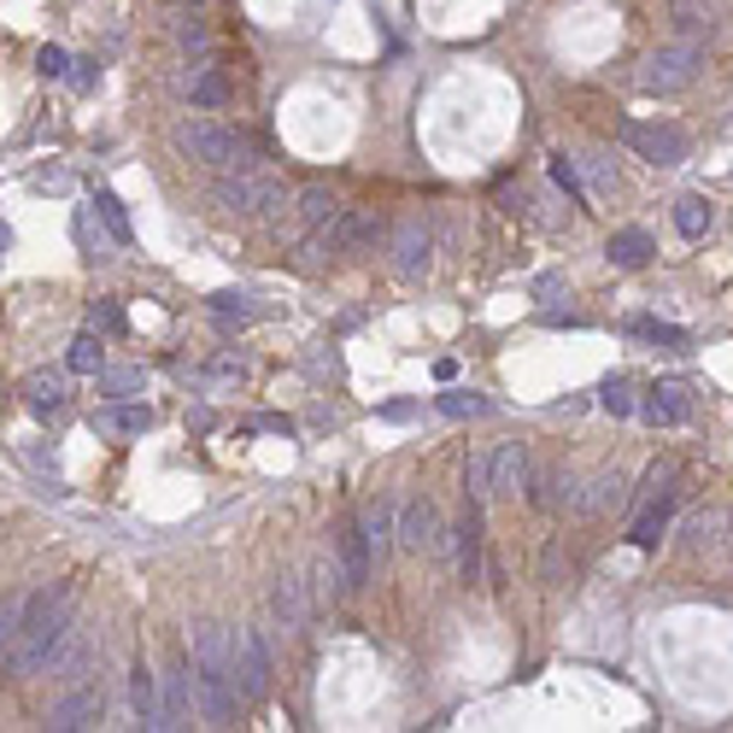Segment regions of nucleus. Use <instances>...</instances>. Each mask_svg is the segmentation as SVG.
Returning <instances> with one entry per match:
<instances>
[{"instance_id":"nucleus-1","label":"nucleus","mask_w":733,"mask_h":733,"mask_svg":"<svg viewBox=\"0 0 733 733\" xmlns=\"http://www.w3.org/2000/svg\"><path fill=\"white\" fill-rule=\"evenodd\" d=\"M71 628H77V587H71V581L30 593V599H24V622H18V634H12V645H7L12 681H24V675H35V669H48L53 651L65 645Z\"/></svg>"},{"instance_id":"nucleus-2","label":"nucleus","mask_w":733,"mask_h":733,"mask_svg":"<svg viewBox=\"0 0 733 733\" xmlns=\"http://www.w3.org/2000/svg\"><path fill=\"white\" fill-rule=\"evenodd\" d=\"M217 206L235 217H264V212L288 206V182L271 171H235L230 182H217Z\"/></svg>"},{"instance_id":"nucleus-3","label":"nucleus","mask_w":733,"mask_h":733,"mask_svg":"<svg viewBox=\"0 0 733 733\" xmlns=\"http://www.w3.org/2000/svg\"><path fill=\"white\" fill-rule=\"evenodd\" d=\"M230 675L247 704H258L271 692V651H264L258 628H230Z\"/></svg>"},{"instance_id":"nucleus-4","label":"nucleus","mask_w":733,"mask_h":733,"mask_svg":"<svg viewBox=\"0 0 733 733\" xmlns=\"http://www.w3.org/2000/svg\"><path fill=\"white\" fill-rule=\"evenodd\" d=\"M699 71H704V53L692 48V42H675V48H658L645 59V71H640V89L645 94H681L699 83Z\"/></svg>"},{"instance_id":"nucleus-5","label":"nucleus","mask_w":733,"mask_h":733,"mask_svg":"<svg viewBox=\"0 0 733 733\" xmlns=\"http://www.w3.org/2000/svg\"><path fill=\"white\" fill-rule=\"evenodd\" d=\"M176 147L200 159V165H212V171H230L241 165V153H247V141H241L235 130H223V124H206V118H194V124H182L176 130Z\"/></svg>"},{"instance_id":"nucleus-6","label":"nucleus","mask_w":733,"mask_h":733,"mask_svg":"<svg viewBox=\"0 0 733 733\" xmlns=\"http://www.w3.org/2000/svg\"><path fill=\"white\" fill-rule=\"evenodd\" d=\"M100 716H106V699H100V681H77L65 699H59L53 710H48V727L53 733H83V727H94Z\"/></svg>"},{"instance_id":"nucleus-7","label":"nucleus","mask_w":733,"mask_h":733,"mask_svg":"<svg viewBox=\"0 0 733 733\" xmlns=\"http://www.w3.org/2000/svg\"><path fill=\"white\" fill-rule=\"evenodd\" d=\"M622 141L651 165H681L686 159V130L675 124H622Z\"/></svg>"},{"instance_id":"nucleus-8","label":"nucleus","mask_w":733,"mask_h":733,"mask_svg":"<svg viewBox=\"0 0 733 733\" xmlns=\"http://www.w3.org/2000/svg\"><path fill=\"white\" fill-rule=\"evenodd\" d=\"M429 258H435L429 217H399V230H394V271L399 276H423V271H429Z\"/></svg>"},{"instance_id":"nucleus-9","label":"nucleus","mask_w":733,"mask_h":733,"mask_svg":"<svg viewBox=\"0 0 733 733\" xmlns=\"http://www.w3.org/2000/svg\"><path fill=\"white\" fill-rule=\"evenodd\" d=\"M394 535H399L405 552H440V517H435V505L429 499H411Z\"/></svg>"},{"instance_id":"nucleus-10","label":"nucleus","mask_w":733,"mask_h":733,"mask_svg":"<svg viewBox=\"0 0 733 733\" xmlns=\"http://www.w3.org/2000/svg\"><path fill=\"white\" fill-rule=\"evenodd\" d=\"M522 476H528V452L517 440H505L499 452L487 458V499H511L522 487Z\"/></svg>"},{"instance_id":"nucleus-11","label":"nucleus","mask_w":733,"mask_h":733,"mask_svg":"<svg viewBox=\"0 0 733 733\" xmlns=\"http://www.w3.org/2000/svg\"><path fill=\"white\" fill-rule=\"evenodd\" d=\"M645 423H658V429H675V423L692 417V394H686V381H658V388L645 394Z\"/></svg>"},{"instance_id":"nucleus-12","label":"nucleus","mask_w":733,"mask_h":733,"mask_svg":"<svg viewBox=\"0 0 733 733\" xmlns=\"http://www.w3.org/2000/svg\"><path fill=\"white\" fill-rule=\"evenodd\" d=\"M159 699H165V727H189V710L200 704V686H194V663L189 658L171 669V686L159 692Z\"/></svg>"},{"instance_id":"nucleus-13","label":"nucleus","mask_w":733,"mask_h":733,"mask_svg":"<svg viewBox=\"0 0 733 733\" xmlns=\"http://www.w3.org/2000/svg\"><path fill=\"white\" fill-rule=\"evenodd\" d=\"M130 704H135V716H141V727H165V699H159V675L147 663H135L130 669Z\"/></svg>"},{"instance_id":"nucleus-14","label":"nucleus","mask_w":733,"mask_h":733,"mask_svg":"<svg viewBox=\"0 0 733 733\" xmlns=\"http://www.w3.org/2000/svg\"><path fill=\"white\" fill-rule=\"evenodd\" d=\"M651 253H658V247H651V235H645V230H617V235L604 241L610 271H645Z\"/></svg>"},{"instance_id":"nucleus-15","label":"nucleus","mask_w":733,"mask_h":733,"mask_svg":"<svg viewBox=\"0 0 733 733\" xmlns=\"http://www.w3.org/2000/svg\"><path fill=\"white\" fill-rule=\"evenodd\" d=\"M147 423H153L147 405H100V411H94V429L112 435V440H130V435L147 429Z\"/></svg>"},{"instance_id":"nucleus-16","label":"nucleus","mask_w":733,"mask_h":733,"mask_svg":"<svg viewBox=\"0 0 733 733\" xmlns=\"http://www.w3.org/2000/svg\"><path fill=\"white\" fill-rule=\"evenodd\" d=\"M675 499H681V487H669V493H658V499H645V511H640V522H634V546H658L663 540V528H669V517H675Z\"/></svg>"},{"instance_id":"nucleus-17","label":"nucleus","mask_w":733,"mask_h":733,"mask_svg":"<svg viewBox=\"0 0 733 733\" xmlns=\"http://www.w3.org/2000/svg\"><path fill=\"white\" fill-rule=\"evenodd\" d=\"M358 535H364V546H370V558L381 563L388 558V546H394V505H364L358 511Z\"/></svg>"},{"instance_id":"nucleus-18","label":"nucleus","mask_w":733,"mask_h":733,"mask_svg":"<svg viewBox=\"0 0 733 733\" xmlns=\"http://www.w3.org/2000/svg\"><path fill=\"white\" fill-rule=\"evenodd\" d=\"M340 569H346V587H353V593H358V587H370V576H376V558H370V546H364V535H358V528H346V535H340Z\"/></svg>"},{"instance_id":"nucleus-19","label":"nucleus","mask_w":733,"mask_h":733,"mask_svg":"<svg viewBox=\"0 0 733 733\" xmlns=\"http://www.w3.org/2000/svg\"><path fill=\"white\" fill-rule=\"evenodd\" d=\"M458 569H464V581L481 576V499H470V511L458 522Z\"/></svg>"},{"instance_id":"nucleus-20","label":"nucleus","mask_w":733,"mask_h":733,"mask_svg":"<svg viewBox=\"0 0 733 733\" xmlns=\"http://www.w3.org/2000/svg\"><path fill=\"white\" fill-rule=\"evenodd\" d=\"M24 405H30V417H59V411H65V381H59L53 370L30 376L24 381Z\"/></svg>"},{"instance_id":"nucleus-21","label":"nucleus","mask_w":733,"mask_h":733,"mask_svg":"<svg viewBox=\"0 0 733 733\" xmlns=\"http://www.w3.org/2000/svg\"><path fill=\"white\" fill-rule=\"evenodd\" d=\"M710 223H716V212H710L704 194H681V200H675V230H681L686 241H704Z\"/></svg>"},{"instance_id":"nucleus-22","label":"nucleus","mask_w":733,"mask_h":733,"mask_svg":"<svg viewBox=\"0 0 733 733\" xmlns=\"http://www.w3.org/2000/svg\"><path fill=\"white\" fill-rule=\"evenodd\" d=\"M628 329H634L640 340H651V346H663V353H686V346H692L686 329H675V323H658V317H634Z\"/></svg>"},{"instance_id":"nucleus-23","label":"nucleus","mask_w":733,"mask_h":733,"mask_svg":"<svg viewBox=\"0 0 733 733\" xmlns=\"http://www.w3.org/2000/svg\"><path fill=\"white\" fill-rule=\"evenodd\" d=\"M299 217H305V230H323V223L340 217V200L329 189H305L299 194Z\"/></svg>"},{"instance_id":"nucleus-24","label":"nucleus","mask_w":733,"mask_h":733,"mask_svg":"<svg viewBox=\"0 0 733 733\" xmlns=\"http://www.w3.org/2000/svg\"><path fill=\"white\" fill-rule=\"evenodd\" d=\"M271 604H276L282 628H305V593H299V581H294V576H282V581H276Z\"/></svg>"},{"instance_id":"nucleus-25","label":"nucleus","mask_w":733,"mask_h":733,"mask_svg":"<svg viewBox=\"0 0 733 733\" xmlns=\"http://www.w3.org/2000/svg\"><path fill=\"white\" fill-rule=\"evenodd\" d=\"M189 100H194V106H223V100H230V83H223V71L200 65V71L189 77Z\"/></svg>"},{"instance_id":"nucleus-26","label":"nucleus","mask_w":733,"mask_h":733,"mask_svg":"<svg viewBox=\"0 0 733 733\" xmlns=\"http://www.w3.org/2000/svg\"><path fill=\"white\" fill-rule=\"evenodd\" d=\"M65 364H71L77 376H94L100 364H106V353H100V335H94V329H83V335H77V340H71V358H65Z\"/></svg>"},{"instance_id":"nucleus-27","label":"nucleus","mask_w":733,"mask_h":733,"mask_svg":"<svg viewBox=\"0 0 733 733\" xmlns=\"http://www.w3.org/2000/svg\"><path fill=\"white\" fill-rule=\"evenodd\" d=\"M94 212L112 230V241H130V217H124V200H118V194H94Z\"/></svg>"},{"instance_id":"nucleus-28","label":"nucleus","mask_w":733,"mask_h":733,"mask_svg":"<svg viewBox=\"0 0 733 733\" xmlns=\"http://www.w3.org/2000/svg\"><path fill=\"white\" fill-rule=\"evenodd\" d=\"M599 405H604L610 417H628V411H634V388H628L622 376H610L604 388H599Z\"/></svg>"},{"instance_id":"nucleus-29","label":"nucleus","mask_w":733,"mask_h":733,"mask_svg":"<svg viewBox=\"0 0 733 733\" xmlns=\"http://www.w3.org/2000/svg\"><path fill=\"white\" fill-rule=\"evenodd\" d=\"M581 505H587V511H604V505H622V476H599V481H593V493H587Z\"/></svg>"},{"instance_id":"nucleus-30","label":"nucleus","mask_w":733,"mask_h":733,"mask_svg":"<svg viewBox=\"0 0 733 733\" xmlns=\"http://www.w3.org/2000/svg\"><path fill=\"white\" fill-rule=\"evenodd\" d=\"M18 622H24V599H0V658H7V645L18 634Z\"/></svg>"},{"instance_id":"nucleus-31","label":"nucleus","mask_w":733,"mask_h":733,"mask_svg":"<svg viewBox=\"0 0 733 733\" xmlns=\"http://www.w3.org/2000/svg\"><path fill=\"white\" fill-rule=\"evenodd\" d=\"M440 411H446V417H481L487 399H481V394H440Z\"/></svg>"},{"instance_id":"nucleus-32","label":"nucleus","mask_w":733,"mask_h":733,"mask_svg":"<svg viewBox=\"0 0 733 733\" xmlns=\"http://www.w3.org/2000/svg\"><path fill=\"white\" fill-rule=\"evenodd\" d=\"M552 182H558V189L569 194V200H587V189H581V176H576V159H552Z\"/></svg>"},{"instance_id":"nucleus-33","label":"nucleus","mask_w":733,"mask_h":733,"mask_svg":"<svg viewBox=\"0 0 733 733\" xmlns=\"http://www.w3.org/2000/svg\"><path fill=\"white\" fill-rule=\"evenodd\" d=\"M675 24H681V30L710 24V0H675Z\"/></svg>"},{"instance_id":"nucleus-34","label":"nucleus","mask_w":733,"mask_h":733,"mask_svg":"<svg viewBox=\"0 0 733 733\" xmlns=\"http://www.w3.org/2000/svg\"><path fill=\"white\" fill-rule=\"evenodd\" d=\"M35 71H42V77H53V83H59V77H71V59H65V48H42V53H35Z\"/></svg>"},{"instance_id":"nucleus-35","label":"nucleus","mask_w":733,"mask_h":733,"mask_svg":"<svg viewBox=\"0 0 733 733\" xmlns=\"http://www.w3.org/2000/svg\"><path fill=\"white\" fill-rule=\"evenodd\" d=\"M89 329H106V335H118V329H124V312H118L112 299H100L94 312H89Z\"/></svg>"},{"instance_id":"nucleus-36","label":"nucleus","mask_w":733,"mask_h":733,"mask_svg":"<svg viewBox=\"0 0 733 733\" xmlns=\"http://www.w3.org/2000/svg\"><path fill=\"white\" fill-rule=\"evenodd\" d=\"M212 312L217 317H253V305H247V294H212Z\"/></svg>"},{"instance_id":"nucleus-37","label":"nucleus","mask_w":733,"mask_h":733,"mask_svg":"<svg viewBox=\"0 0 733 733\" xmlns=\"http://www.w3.org/2000/svg\"><path fill=\"white\" fill-rule=\"evenodd\" d=\"M176 42L182 48H206V24H200V18H176Z\"/></svg>"},{"instance_id":"nucleus-38","label":"nucleus","mask_w":733,"mask_h":733,"mask_svg":"<svg viewBox=\"0 0 733 733\" xmlns=\"http://www.w3.org/2000/svg\"><path fill=\"white\" fill-rule=\"evenodd\" d=\"M716 522H722L716 511H710V517H692V522H686V546H710V540H716V535H710Z\"/></svg>"},{"instance_id":"nucleus-39","label":"nucleus","mask_w":733,"mask_h":733,"mask_svg":"<svg viewBox=\"0 0 733 733\" xmlns=\"http://www.w3.org/2000/svg\"><path fill=\"white\" fill-rule=\"evenodd\" d=\"M141 388V370H112L106 376V394H135Z\"/></svg>"},{"instance_id":"nucleus-40","label":"nucleus","mask_w":733,"mask_h":733,"mask_svg":"<svg viewBox=\"0 0 733 733\" xmlns=\"http://www.w3.org/2000/svg\"><path fill=\"white\" fill-rule=\"evenodd\" d=\"M464 481H470V499H487V458H470V476Z\"/></svg>"},{"instance_id":"nucleus-41","label":"nucleus","mask_w":733,"mask_h":733,"mask_svg":"<svg viewBox=\"0 0 733 733\" xmlns=\"http://www.w3.org/2000/svg\"><path fill=\"white\" fill-rule=\"evenodd\" d=\"M182 7H200V0H182Z\"/></svg>"}]
</instances>
